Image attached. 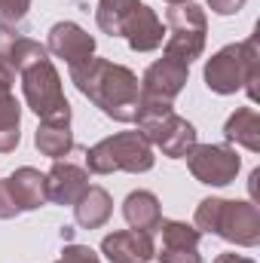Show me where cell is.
<instances>
[{
    "label": "cell",
    "mask_w": 260,
    "mask_h": 263,
    "mask_svg": "<svg viewBox=\"0 0 260 263\" xmlns=\"http://www.w3.org/2000/svg\"><path fill=\"white\" fill-rule=\"evenodd\" d=\"M199 233H214L233 245L254 248L260 242V211L254 202L236 199H202L193 217Z\"/></svg>",
    "instance_id": "obj_3"
},
{
    "label": "cell",
    "mask_w": 260,
    "mask_h": 263,
    "mask_svg": "<svg viewBox=\"0 0 260 263\" xmlns=\"http://www.w3.org/2000/svg\"><path fill=\"white\" fill-rule=\"evenodd\" d=\"M123 217L132 230H141V233H156L159 230V220H162V208H159V199L153 196L150 190H135L126 196L123 202Z\"/></svg>",
    "instance_id": "obj_18"
},
{
    "label": "cell",
    "mask_w": 260,
    "mask_h": 263,
    "mask_svg": "<svg viewBox=\"0 0 260 263\" xmlns=\"http://www.w3.org/2000/svg\"><path fill=\"white\" fill-rule=\"evenodd\" d=\"M101 254L110 263H147L156 257V245L150 233L141 230H117L101 239Z\"/></svg>",
    "instance_id": "obj_13"
},
{
    "label": "cell",
    "mask_w": 260,
    "mask_h": 263,
    "mask_svg": "<svg viewBox=\"0 0 260 263\" xmlns=\"http://www.w3.org/2000/svg\"><path fill=\"white\" fill-rule=\"evenodd\" d=\"M89 187V168L80 159H55V165L46 172V202L55 205H73Z\"/></svg>",
    "instance_id": "obj_10"
},
{
    "label": "cell",
    "mask_w": 260,
    "mask_h": 263,
    "mask_svg": "<svg viewBox=\"0 0 260 263\" xmlns=\"http://www.w3.org/2000/svg\"><path fill=\"white\" fill-rule=\"evenodd\" d=\"M141 0H98V9H95V18H98V28L110 37H123L126 31V22L129 15L138 9Z\"/></svg>",
    "instance_id": "obj_22"
},
{
    "label": "cell",
    "mask_w": 260,
    "mask_h": 263,
    "mask_svg": "<svg viewBox=\"0 0 260 263\" xmlns=\"http://www.w3.org/2000/svg\"><path fill=\"white\" fill-rule=\"evenodd\" d=\"M260 49L257 34L242 43H230L205 62V86L217 95H233L239 89L248 92L251 101L260 98Z\"/></svg>",
    "instance_id": "obj_2"
},
{
    "label": "cell",
    "mask_w": 260,
    "mask_h": 263,
    "mask_svg": "<svg viewBox=\"0 0 260 263\" xmlns=\"http://www.w3.org/2000/svg\"><path fill=\"white\" fill-rule=\"evenodd\" d=\"M248 0H208V6L217 12V15H236Z\"/></svg>",
    "instance_id": "obj_26"
},
{
    "label": "cell",
    "mask_w": 260,
    "mask_h": 263,
    "mask_svg": "<svg viewBox=\"0 0 260 263\" xmlns=\"http://www.w3.org/2000/svg\"><path fill=\"white\" fill-rule=\"evenodd\" d=\"M257 181H260V168H254L251 172V181H248V187H251V196L257 199Z\"/></svg>",
    "instance_id": "obj_28"
},
{
    "label": "cell",
    "mask_w": 260,
    "mask_h": 263,
    "mask_svg": "<svg viewBox=\"0 0 260 263\" xmlns=\"http://www.w3.org/2000/svg\"><path fill=\"white\" fill-rule=\"evenodd\" d=\"M187 77H190V65L162 52V59H156L141 77V98L175 101L181 95V89L187 86Z\"/></svg>",
    "instance_id": "obj_9"
},
{
    "label": "cell",
    "mask_w": 260,
    "mask_h": 263,
    "mask_svg": "<svg viewBox=\"0 0 260 263\" xmlns=\"http://www.w3.org/2000/svg\"><path fill=\"white\" fill-rule=\"evenodd\" d=\"M49 59V49L25 34H18L12 25H0V62L12 73H22L28 65Z\"/></svg>",
    "instance_id": "obj_14"
},
{
    "label": "cell",
    "mask_w": 260,
    "mask_h": 263,
    "mask_svg": "<svg viewBox=\"0 0 260 263\" xmlns=\"http://www.w3.org/2000/svg\"><path fill=\"white\" fill-rule=\"evenodd\" d=\"M73 86L110 120L135 123L141 110V80L126 65H114L107 59H89L70 67Z\"/></svg>",
    "instance_id": "obj_1"
},
{
    "label": "cell",
    "mask_w": 260,
    "mask_h": 263,
    "mask_svg": "<svg viewBox=\"0 0 260 263\" xmlns=\"http://www.w3.org/2000/svg\"><path fill=\"white\" fill-rule=\"evenodd\" d=\"M15 73L0 62V153H12L22 141V104L12 95Z\"/></svg>",
    "instance_id": "obj_15"
},
{
    "label": "cell",
    "mask_w": 260,
    "mask_h": 263,
    "mask_svg": "<svg viewBox=\"0 0 260 263\" xmlns=\"http://www.w3.org/2000/svg\"><path fill=\"white\" fill-rule=\"evenodd\" d=\"M153 162H156L153 147L141 132H117L83 153V165L95 175H114V172L141 175L150 172Z\"/></svg>",
    "instance_id": "obj_5"
},
{
    "label": "cell",
    "mask_w": 260,
    "mask_h": 263,
    "mask_svg": "<svg viewBox=\"0 0 260 263\" xmlns=\"http://www.w3.org/2000/svg\"><path fill=\"white\" fill-rule=\"evenodd\" d=\"M162 233V251L156 254L159 263H202L199 257V239L202 233L184 220H159Z\"/></svg>",
    "instance_id": "obj_12"
},
{
    "label": "cell",
    "mask_w": 260,
    "mask_h": 263,
    "mask_svg": "<svg viewBox=\"0 0 260 263\" xmlns=\"http://www.w3.org/2000/svg\"><path fill=\"white\" fill-rule=\"evenodd\" d=\"M18 77H22V92L28 107L43 123H70V104L62 92V77L49 59L28 65Z\"/></svg>",
    "instance_id": "obj_6"
},
{
    "label": "cell",
    "mask_w": 260,
    "mask_h": 263,
    "mask_svg": "<svg viewBox=\"0 0 260 263\" xmlns=\"http://www.w3.org/2000/svg\"><path fill=\"white\" fill-rule=\"evenodd\" d=\"M34 144L43 156L49 159H65L67 153L77 150V141H73V132L70 123H40L37 135H34Z\"/></svg>",
    "instance_id": "obj_21"
},
{
    "label": "cell",
    "mask_w": 260,
    "mask_h": 263,
    "mask_svg": "<svg viewBox=\"0 0 260 263\" xmlns=\"http://www.w3.org/2000/svg\"><path fill=\"white\" fill-rule=\"evenodd\" d=\"M224 138L251 153H260V114L254 107H239L236 114H230L224 126Z\"/></svg>",
    "instance_id": "obj_20"
},
{
    "label": "cell",
    "mask_w": 260,
    "mask_h": 263,
    "mask_svg": "<svg viewBox=\"0 0 260 263\" xmlns=\"http://www.w3.org/2000/svg\"><path fill=\"white\" fill-rule=\"evenodd\" d=\"M184 159H187L190 175L199 184H208V187L233 184L239 168H242L239 153L233 147H227V144H196Z\"/></svg>",
    "instance_id": "obj_8"
},
{
    "label": "cell",
    "mask_w": 260,
    "mask_h": 263,
    "mask_svg": "<svg viewBox=\"0 0 260 263\" xmlns=\"http://www.w3.org/2000/svg\"><path fill=\"white\" fill-rule=\"evenodd\" d=\"M31 0H0V25H15L28 15Z\"/></svg>",
    "instance_id": "obj_23"
},
{
    "label": "cell",
    "mask_w": 260,
    "mask_h": 263,
    "mask_svg": "<svg viewBox=\"0 0 260 263\" xmlns=\"http://www.w3.org/2000/svg\"><path fill=\"white\" fill-rule=\"evenodd\" d=\"M46 49L59 59H65L67 67H77L95 55V37L83 31L77 22H55L49 28V43Z\"/></svg>",
    "instance_id": "obj_11"
},
{
    "label": "cell",
    "mask_w": 260,
    "mask_h": 263,
    "mask_svg": "<svg viewBox=\"0 0 260 263\" xmlns=\"http://www.w3.org/2000/svg\"><path fill=\"white\" fill-rule=\"evenodd\" d=\"M138 132L150 141V147H159L169 159H184L196 147V126L187 123L172 110V101L141 98L138 110Z\"/></svg>",
    "instance_id": "obj_4"
},
{
    "label": "cell",
    "mask_w": 260,
    "mask_h": 263,
    "mask_svg": "<svg viewBox=\"0 0 260 263\" xmlns=\"http://www.w3.org/2000/svg\"><path fill=\"white\" fill-rule=\"evenodd\" d=\"M55 263H98V254L89 245H67L62 251V260Z\"/></svg>",
    "instance_id": "obj_24"
},
{
    "label": "cell",
    "mask_w": 260,
    "mask_h": 263,
    "mask_svg": "<svg viewBox=\"0 0 260 263\" xmlns=\"http://www.w3.org/2000/svg\"><path fill=\"white\" fill-rule=\"evenodd\" d=\"M123 37L129 40L132 52H153V49H159V46H162L165 28H162L159 15H156L150 6L138 3V9L132 12L129 22H126V31H123Z\"/></svg>",
    "instance_id": "obj_16"
},
{
    "label": "cell",
    "mask_w": 260,
    "mask_h": 263,
    "mask_svg": "<svg viewBox=\"0 0 260 263\" xmlns=\"http://www.w3.org/2000/svg\"><path fill=\"white\" fill-rule=\"evenodd\" d=\"M15 214H22V211L15 208V202H12V196H9L6 181H0V220H12Z\"/></svg>",
    "instance_id": "obj_25"
},
{
    "label": "cell",
    "mask_w": 260,
    "mask_h": 263,
    "mask_svg": "<svg viewBox=\"0 0 260 263\" xmlns=\"http://www.w3.org/2000/svg\"><path fill=\"white\" fill-rule=\"evenodd\" d=\"M3 181H6V190L18 211H37L46 205V175H40L37 168L22 165Z\"/></svg>",
    "instance_id": "obj_17"
},
{
    "label": "cell",
    "mask_w": 260,
    "mask_h": 263,
    "mask_svg": "<svg viewBox=\"0 0 260 263\" xmlns=\"http://www.w3.org/2000/svg\"><path fill=\"white\" fill-rule=\"evenodd\" d=\"M165 25H169V37H165V55L184 62V65H193L196 59L202 55L205 49V31H208V22H205V12L190 3H178L165 12Z\"/></svg>",
    "instance_id": "obj_7"
},
{
    "label": "cell",
    "mask_w": 260,
    "mask_h": 263,
    "mask_svg": "<svg viewBox=\"0 0 260 263\" xmlns=\"http://www.w3.org/2000/svg\"><path fill=\"white\" fill-rule=\"evenodd\" d=\"M214 263H254L251 257H242V254H233V251H227V254H217Z\"/></svg>",
    "instance_id": "obj_27"
},
{
    "label": "cell",
    "mask_w": 260,
    "mask_h": 263,
    "mask_svg": "<svg viewBox=\"0 0 260 263\" xmlns=\"http://www.w3.org/2000/svg\"><path fill=\"white\" fill-rule=\"evenodd\" d=\"M165 3H172V6H178V3H190V0H165Z\"/></svg>",
    "instance_id": "obj_29"
},
{
    "label": "cell",
    "mask_w": 260,
    "mask_h": 263,
    "mask_svg": "<svg viewBox=\"0 0 260 263\" xmlns=\"http://www.w3.org/2000/svg\"><path fill=\"white\" fill-rule=\"evenodd\" d=\"M114 199L104 187H86V193L73 202V217L83 230H98L110 220Z\"/></svg>",
    "instance_id": "obj_19"
}]
</instances>
